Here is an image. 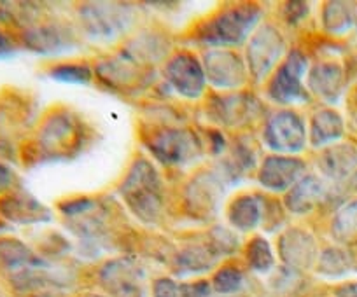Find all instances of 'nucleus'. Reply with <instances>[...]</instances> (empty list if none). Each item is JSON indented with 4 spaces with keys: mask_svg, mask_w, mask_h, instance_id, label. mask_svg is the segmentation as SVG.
Returning a JSON list of instances; mask_svg holds the SVG:
<instances>
[{
    "mask_svg": "<svg viewBox=\"0 0 357 297\" xmlns=\"http://www.w3.org/2000/svg\"><path fill=\"white\" fill-rule=\"evenodd\" d=\"M0 214L18 224L50 220V210L29 194H8L2 198Z\"/></svg>",
    "mask_w": 357,
    "mask_h": 297,
    "instance_id": "16",
    "label": "nucleus"
},
{
    "mask_svg": "<svg viewBox=\"0 0 357 297\" xmlns=\"http://www.w3.org/2000/svg\"><path fill=\"white\" fill-rule=\"evenodd\" d=\"M356 165L357 152L352 145H331L319 158V168L333 180H342L349 177Z\"/></svg>",
    "mask_w": 357,
    "mask_h": 297,
    "instance_id": "19",
    "label": "nucleus"
},
{
    "mask_svg": "<svg viewBox=\"0 0 357 297\" xmlns=\"http://www.w3.org/2000/svg\"><path fill=\"white\" fill-rule=\"evenodd\" d=\"M100 280L105 289L116 297H139L142 290L140 271L130 261H112L102 269Z\"/></svg>",
    "mask_w": 357,
    "mask_h": 297,
    "instance_id": "13",
    "label": "nucleus"
},
{
    "mask_svg": "<svg viewBox=\"0 0 357 297\" xmlns=\"http://www.w3.org/2000/svg\"><path fill=\"white\" fill-rule=\"evenodd\" d=\"M350 255L342 248H326L319 255V273L326 276H342L350 269Z\"/></svg>",
    "mask_w": 357,
    "mask_h": 297,
    "instance_id": "27",
    "label": "nucleus"
},
{
    "mask_svg": "<svg viewBox=\"0 0 357 297\" xmlns=\"http://www.w3.org/2000/svg\"><path fill=\"white\" fill-rule=\"evenodd\" d=\"M211 290L208 282L184 283V285H181V297H208Z\"/></svg>",
    "mask_w": 357,
    "mask_h": 297,
    "instance_id": "34",
    "label": "nucleus"
},
{
    "mask_svg": "<svg viewBox=\"0 0 357 297\" xmlns=\"http://www.w3.org/2000/svg\"><path fill=\"white\" fill-rule=\"evenodd\" d=\"M190 193H193V196L188 201L193 204L195 210L200 211L204 208L211 211V208L218 204V196L221 191L215 186L214 180H197L195 186L190 187Z\"/></svg>",
    "mask_w": 357,
    "mask_h": 297,
    "instance_id": "29",
    "label": "nucleus"
},
{
    "mask_svg": "<svg viewBox=\"0 0 357 297\" xmlns=\"http://www.w3.org/2000/svg\"><path fill=\"white\" fill-rule=\"evenodd\" d=\"M13 51H15V42L11 40V37L6 35L4 32H0V56L11 54Z\"/></svg>",
    "mask_w": 357,
    "mask_h": 297,
    "instance_id": "37",
    "label": "nucleus"
},
{
    "mask_svg": "<svg viewBox=\"0 0 357 297\" xmlns=\"http://www.w3.org/2000/svg\"><path fill=\"white\" fill-rule=\"evenodd\" d=\"M79 136L77 122L67 112H56L46 119L39 131V142L46 151H63L75 143Z\"/></svg>",
    "mask_w": 357,
    "mask_h": 297,
    "instance_id": "14",
    "label": "nucleus"
},
{
    "mask_svg": "<svg viewBox=\"0 0 357 297\" xmlns=\"http://www.w3.org/2000/svg\"><path fill=\"white\" fill-rule=\"evenodd\" d=\"M228 220L238 231L256 230L263 220V203L256 194H240L229 203Z\"/></svg>",
    "mask_w": 357,
    "mask_h": 297,
    "instance_id": "18",
    "label": "nucleus"
},
{
    "mask_svg": "<svg viewBox=\"0 0 357 297\" xmlns=\"http://www.w3.org/2000/svg\"><path fill=\"white\" fill-rule=\"evenodd\" d=\"M356 25H357V16H356Z\"/></svg>",
    "mask_w": 357,
    "mask_h": 297,
    "instance_id": "40",
    "label": "nucleus"
},
{
    "mask_svg": "<svg viewBox=\"0 0 357 297\" xmlns=\"http://www.w3.org/2000/svg\"><path fill=\"white\" fill-rule=\"evenodd\" d=\"M279 254L291 269H308L317 259V243L308 231L293 227L279 238Z\"/></svg>",
    "mask_w": 357,
    "mask_h": 297,
    "instance_id": "11",
    "label": "nucleus"
},
{
    "mask_svg": "<svg viewBox=\"0 0 357 297\" xmlns=\"http://www.w3.org/2000/svg\"><path fill=\"white\" fill-rule=\"evenodd\" d=\"M261 19V9L256 4H238L222 8L195 30V39L205 46L228 49L240 46L257 22Z\"/></svg>",
    "mask_w": 357,
    "mask_h": 297,
    "instance_id": "1",
    "label": "nucleus"
},
{
    "mask_svg": "<svg viewBox=\"0 0 357 297\" xmlns=\"http://www.w3.org/2000/svg\"><path fill=\"white\" fill-rule=\"evenodd\" d=\"M343 135L342 115L333 109L315 112L310 122V142L314 147H324L336 142Z\"/></svg>",
    "mask_w": 357,
    "mask_h": 297,
    "instance_id": "21",
    "label": "nucleus"
},
{
    "mask_svg": "<svg viewBox=\"0 0 357 297\" xmlns=\"http://www.w3.org/2000/svg\"><path fill=\"white\" fill-rule=\"evenodd\" d=\"M219 255L212 250L211 245L202 247V245H195V247L184 248L181 254L175 259V268H177L178 275H190V273H202L207 271L214 266Z\"/></svg>",
    "mask_w": 357,
    "mask_h": 297,
    "instance_id": "22",
    "label": "nucleus"
},
{
    "mask_svg": "<svg viewBox=\"0 0 357 297\" xmlns=\"http://www.w3.org/2000/svg\"><path fill=\"white\" fill-rule=\"evenodd\" d=\"M331 231L340 243L357 245V201H350L336 211Z\"/></svg>",
    "mask_w": 357,
    "mask_h": 297,
    "instance_id": "24",
    "label": "nucleus"
},
{
    "mask_svg": "<svg viewBox=\"0 0 357 297\" xmlns=\"http://www.w3.org/2000/svg\"><path fill=\"white\" fill-rule=\"evenodd\" d=\"M305 163L293 156L275 154L263 161L259 168V184L273 193H286L305 177Z\"/></svg>",
    "mask_w": 357,
    "mask_h": 297,
    "instance_id": "10",
    "label": "nucleus"
},
{
    "mask_svg": "<svg viewBox=\"0 0 357 297\" xmlns=\"http://www.w3.org/2000/svg\"><path fill=\"white\" fill-rule=\"evenodd\" d=\"M243 273L235 266H225L219 269L212 280V287L219 294H233L242 287Z\"/></svg>",
    "mask_w": 357,
    "mask_h": 297,
    "instance_id": "30",
    "label": "nucleus"
},
{
    "mask_svg": "<svg viewBox=\"0 0 357 297\" xmlns=\"http://www.w3.org/2000/svg\"><path fill=\"white\" fill-rule=\"evenodd\" d=\"M50 76L54 81H61V83H70V84H88L93 77L91 68L88 65L82 63H63L56 65L50 70Z\"/></svg>",
    "mask_w": 357,
    "mask_h": 297,
    "instance_id": "28",
    "label": "nucleus"
},
{
    "mask_svg": "<svg viewBox=\"0 0 357 297\" xmlns=\"http://www.w3.org/2000/svg\"><path fill=\"white\" fill-rule=\"evenodd\" d=\"M211 247L218 255L231 254L233 250L238 248V240H236L235 234L229 230H226V227H215V230L212 231Z\"/></svg>",
    "mask_w": 357,
    "mask_h": 297,
    "instance_id": "32",
    "label": "nucleus"
},
{
    "mask_svg": "<svg viewBox=\"0 0 357 297\" xmlns=\"http://www.w3.org/2000/svg\"><path fill=\"white\" fill-rule=\"evenodd\" d=\"M40 266H44L43 259L37 257L23 241L15 238H0V273L8 275L11 283Z\"/></svg>",
    "mask_w": 357,
    "mask_h": 297,
    "instance_id": "12",
    "label": "nucleus"
},
{
    "mask_svg": "<svg viewBox=\"0 0 357 297\" xmlns=\"http://www.w3.org/2000/svg\"><path fill=\"white\" fill-rule=\"evenodd\" d=\"M79 15H81L82 26L89 35L105 40L121 35L133 19V11L128 6L105 4V2L82 6Z\"/></svg>",
    "mask_w": 357,
    "mask_h": 297,
    "instance_id": "6",
    "label": "nucleus"
},
{
    "mask_svg": "<svg viewBox=\"0 0 357 297\" xmlns=\"http://www.w3.org/2000/svg\"><path fill=\"white\" fill-rule=\"evenodd\" d=\"M165 77L178 95L186 98L200 97L207 83L204 65L198 61L195 54L188 51H181L168 60L165 67Z\"/></svg>",
    "mask_w": 357,
    "mask_h": 297,
    "instance_id": "8",
    "label": "nucleus"
},
{
    "mask_svg": "<svg viewBox=\"0 0 357 297\" xmlns=\"http://www.w3.org/2000/svg\"><path fill=\"white\" fill-rule=\"evenodd\" d=\"M147 149L153 152L154 158L163 165L181 166L191 163L202 152L200 142L197 136L186 129L165 128L153 133L147 142Z\"/></svg>",
    "mask_w": 357,
    "mask_h": 297,
    "instance_id": "5",
    "label": "nucleus"
},
{
    "mask_svg": "<svg viewBox=\"0 0 357 297\" xmlns=\"http://www.w3.org/2000/svg\"><path fill=\"white\" fill-rule=\"evenodd\" d=\"M263 140L268 149L275 151L277 154H296L307 145V128L296 112L284 109L268 119L264 125Z\"/></svg>",
    "mask_w": 357,
    "mask_h": 297,
    "instance_id": "4",
    "label": "nucleus"
},
{
    "mask_svg": "<svg viewBox=\"0 0 357 297\" xmlns=\"http://www.w3.org/2000/svg\"><path fill=\"white\" fill-rule=\"evenodd\" d=\"M328 196V187L321 179L314 175H305L296 186L287 191L286 207L293 214L303 215L314 210Z\"/></svg>",
    "mask_w": 357,
    "mask_h": 297,
    "instance_id": "15",
    "label": "nucleus"
},
{
    "mask_svg": "<svg viewBox=\"0 0 357 297\" xmlns=\"http://www.w3.org/2000/svg\"><path fill=\"white\" fill-rule=\"evenodd\" d=\"M343 84H345L343 68L336 63H317L308 76V88L312 93L331 104L343 93Z\"/></svg>",
    "mask_w": 357,
    "mask_h": 297,
    "instance_id": "17",
    "label": "nucleus"
},
{
    "mask_svg": "<svg viewBox=\"0 0 357 297\" xmlns=\"http://www.w3.org/2000/svg\"><path fill=\"white\" fill-rule=\"evenodd\" d=\"M16 182V177L13 173L11 168H8L6 165H0V193H6V191L13 189Z\"/></svg>",
    "mask_w": 357,
    "mask_h": 297,
    "instance_id": "36",
    "label": "nucleus"
},
{
    "mask_svg": "<svg viewBox=\"0 0 357 297\" xmlns=\"http://www.w3.org/2000/svg\"><path fill=\"white\" fill-rule=\"evenodd\" d=\"M26 46L39 53H54L70 46V35L56 25H40L26 30L23 35Z\"/></svg>",
    "mask_w": 357,
    "mask_h": 297,
    "instance_id": "20",
    "label": "nucleus"
},
{
    "mask_svg": "<svg viewBox=\"0 0 357 297\" xmlns=\"http://www.w3.org/2000/svg\"><path fill=\"white\" fill-rule=\"evenodd\" d=\"M245 257L250 269H254L257 273L270 271L273 268V262H275L272 247H270V243L263 236H254L247 243Z\"/></svg>",
    "mask_w": 357,
    "mask_h": 297,
    "instance_id": "26",
    "label": "nucleus"
},
{
    "mask_svg": "<svg viewBox=\"0 0 357 297\" xmlns=\"http://www.w3.org/2000/svg\"><path fill=\"white\" fill-rule=\"evenodd\" d=\"M336 297H357V283H347L336 289Z\"/></svg>",
    "mask_w": 357,
    "mask_h": 297,
    "instance_id": "38",
    "label": "nucleus"
},
{
    "mask_svg": "<svg viewBox=\"0 0 357 297\" xmlns=\"http://www.w3.org/2000/svg\"><path fill=\"white\" fill-rule=\"evenodd\" d=\"M123 200L137 218L154 222L163 208V184L156 168L147 159H137L130 166L121 187Z\"/></svg>",
    "mask_w": 357,
    "mask_h": 297,
    "instance_id": "2",
    "label": "nucleus"
},
{
    "mask_svg": "<svg viewBox=\"0 0 357 297\" xmlns=\"http://www.w3.org/2000/svg\"><path fill=\"white\" fill-rule=\"evenodd\" d=\"M36 297H60V296H54V294H39Z\"/></svg>",
    "mask_w": 357,
    "mask_h": 297,
    "instance_id": "39",
    "label": "nucleus"
},
{
    "mask_svg": "<svg viewBox=\"0 0 357 297\" xmlns=\"http://www.w3.org/2000/svg\"><path fill=\"white\" fill-rule=\"evenodd\" d=\"M204 70L208 83L219 90H236L247 81L243 60L231 49H211L204 56Z\"/></svg>",
    "mask_w": 357,
    "mask_h": 297,
    "instance_id": "9",
    "label": "nucleus"
},
{
    "mask_svg": "<svg viewBox=\"0 0 357 297\" xmlns=\"http://www.w3.org/2000/svg\"><path fill=\"white\" fill-rule=\"evenodd\" d=\"M307 15L308 4H305V2H291V4H287V8L284 9V16H286L287 22L293 23V25L300 23Z\"/></svg>",
    "mask_w": 357,
    "mask_h": 297,
    "instance_id": "35",
    "label": "nucleus"
},
{
    "mask_svg": "<svg viewBox=\"0 0 357 297\" xmlns=\"http://www.w3.org/2000/svg\"><path fill=\"white\" fill-rule=\"evenodd\" d=\"M308 70V60L301 51L287 54L284 63L277 67L268 83V97L280 105H298L308 102V91L303 77Z\"/></svg>",
    "mask_w": 357,
    "mask_h": 297,
    "instance_id": "3",
    "label": "nucleus"
},
{
    "mask_svg": "<svg viewBox=\"0 0 357 297\" xmlns=\"http://www.w3.org/2000/svg\"><path fill=\"white\" fill-rule=\"evenodd\" d=\"M154 297H181V285L170 278H160L153 285Z\"/></svg>",
    "mask_w": 357,
    "mask_h": 297,
    "instance_id": "33",
    "label": "nucleus"
},
{
    "mask_svg": "<svg viewBox=\"0 0 357 297\" xmlns=\"http://www.w3.org/2000/svg\"><path fill=\"white\" fill-rule=\"evenodd\" d=\"M135 63L137 61L132 60L128 54H126V60L125 58H114V60L105 61L98 67V76L109 86H128L137 76Z\"/></svg>",
    "mask_w": 357,
    "mask_h": 297,
    "instance_id": "23",
    "label": "nucleus"
},
{
    "mask_svg": "<svg viewBox=\"0 0 357 297\" xmlns=\"http://www.w3.org/2000/svg\"><path fill=\"white\" fill-rule=\"evenodd\" d=\"M356 11L347 2H329L322 11V22L328 32L343 33L356 23Z\"/></svg>",
    "mask_w": 357,
    "mask_h": 297,
    "instance_id": "25",
    "label": "nucleus"
},
{
    "mask_svg": "<svg viewBox=\"0 0 357 297\" xmlns=\"http://www.w3.org/2000/svg\"><path fill=\"white\" fill-rule=\"evenodd\" d=\"M286 44L279 30L272 25H263L250 39L247 47V65L256 81H263L273 70L282 56Z\"/></svg>",
    "mask_w": 357,
    "mask_h": 297,
    "instance_id": "7",
    "label": "nucleus"
},
{
    "mask_svg": "<svg viewBox=\"0 0 357 297\" xmlns=\"http://www.w3.org/2000/svg\"><path fill=\"white\" fill-rule=\"evenodd\" d=\"M245 102L242 100V97H226L221 98V105H215V111H218L219 121L226 122V125H233L238 119L242 118V114L247 109Z\"/></svg>",
    "mask_w": 357,
    "mask_h": 297,
    "instance_id": "31",
    "label": "nucleus"
}]
</instances>
